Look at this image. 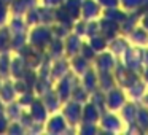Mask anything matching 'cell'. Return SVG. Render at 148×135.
Segmentation results:
<instances>
[{"mask_svg":"<svg viewBox=\"0 0 148 135\" xmlns=\"http://www.w3.org/2000/svg\"><path fill=\"white\" fill-rule=\"evenodd\" d=\"M121 62L127 68L140 73L143 68V59H142V46L129 45V48L121 54Z\"/></svg>","mask_w":148,"mask_h":135,"instance_id":"6da1fadb","label":"cell"},{"mask_svg":"<svg viewBox=\"0 0 148 135\" xmlns=\"http://www.w3.org/2000/svg\"><path fill=\"white\" fill-rule=\"evenodd\" d=\"M113 75H115L116 84H118L119 87H123V89H127L129 86H132V84L140 78V73L127 68L123 62H118V64H116L115 70H113Z\"/></svg>","mask_w":148,"mask_h":135,"instance_id":"7a4b0ae2","label":"cell"},{"mask_svg":"<svg viewBox=\"0 0 148 135\" xmlns=\"http://www.w3.org/2000/svg\"><path fill=\"white\" fill-rule=\"evenodd\" d=\"M105 102H107V108H110L112 111L115 110H121V106L127 102V97H126L123 87H112V89L107 91L105 95Z\"/></svg>","mask_w":148,"mask_h":135,"instance_id":"3957f363","label":"cell"},{"mask_svg":"<svg viewBox=\"0 0 148 135\" xmlns=\"http://www.w3.org/2000/svg\"><path fill=\"white\" fill-rule=\"evenodd\" d=\"M140 19H142V14L138 13V11H127L126 19L119 24V32H121L123 35H129V33L140 24Z\"/></svg>","mask_w":148,"mask_h":135,"instance_id":"277c9868","label":"cell"},{"mask_svg":"<svg viewBox=\"0 0 148 135\" xmlns=\"http://www.w3.org/2000/svg\"><path fill=\"white\" fill-rule=\"evenodd\" d=\"M129 43L131 45H137V46H145L148 45V30L138 24L131 33H129Z\"/></svg>","mask_w":148,"mask_h":135,"instance_id":"5b68a950","label":"cell"},{"mask_svg":"<svg viewBox=\"0 0 148 135\" xmlns=\"http://www.w3.org/2000/svg\"><path fill=\"white\" fill-rule=\"evenodd\" d=\"M127 95L131 97V100H135V102H140L142 97L145 95V92H147V83H145L142 78H138L137 81H135L132 86H129L127 89Z\"/></svg>","mask_w":148,"mask_h":135,"instance_id":"8992f818","label":"cell"},{"mask_svg":"<svg viewBox=\"0 0 148 135\" xmlns=\"http://www.w3.org/2000/svg\"><path fill=\"white\" fill-rule=\"evenodd\" d=\"M135 125L142 132H148V106L145 103L138 102L137 105V115H135Z\"/></svg>","mask_w":148,"mask_h":135,"instance_id":"52a82bcc","label":"cell"},{"mask_svg":"<svg viewBox=\"0 0 148 135\" xmlns=\"http://www.w3.org/2000/svg\"><path fill=\"white\" fill-rule=\"evenodd\" d=\"M100 29H102L103 37L108 38V40L115 38V37H118V33H121L119 32V24L115 22V21H112V19H107V18L102 19V22H100Z\"/></svg>","mask_w":148,"mask_h":135,"instance_id":"ba28073f","label":"cell"},{"mask_svg":"<svg viewBox=\"0 0 148 135\" xmlns=\"http://www.w3.org/2000/svg\"><path fill=\"white\" fill-rule=\"evenodd\" d=\"M102 125L105 130L108 132H118L121 130V119L118 118L116 115H113V113H105V115L102 116Z\"/></svg>","mask_w":148,"mask_h":135,"instance_id":"9c48e42d","label":"cell"},{"mask_svg":"<svg viewBox=\"0 0 148 135\" xmlns=\"http://www.w3.org/2000/svg\"><path fill=\"white\" fill-rule=\"evenodd\" d=\"M137 105L138 102L135 100H131V102H126L124 105L121 106V116L124 119L126 124H132L135 121V115H137Z\"/></svg>","mask_w":148,"mask_h":135,"instance_id":"30bf717a","label":"cell"},{"mask_svg":"<svg viewBox=\"0 0 148 135\" xmlns=\"http://www.w3.org/2000/svg\"><path fill=\"white\" fill-rule=\"evenodd\" d=\"M100 61H99V68L100 72H113L118 64V59L113 52H105V54L100 56Z\"/></svg>","mask_w":148,"mask_h":135,"instance_id":"8fae6325","label":"cell"},{"mask_svg":"<svg viewBox=\"0 0 148 135\" xmlns=\"http://www.w3.org/2000/svg\"><path fill=\"white\" fill-rule=\"evenodd\" d=\"M129 45H131L129 40L123 38V37H115V38L110 40V49H112V52L115 56H121L129 48Z\"/></svg>","mask_w":148,"mask_h":135,"instance_id":"7c38bea8","label":"cell"},{"mask_svg":"<svg viewBox=\"0 0 148 135\" xmlns=\"http://www.w3.org/2000/svg\"><path fill=\"white\" fill-rule=\"evenodd\" d=\"M126 16H127V11H126L124 8H119V7L105 8V18L115 21V22H118V24H121L123 21L126 19Z\"/></svg>","mask_w":148,"mask_h":135,"instance_id":"4fadbf2b","label":"cell"},{"mask_svg":"<svg viewBox=\"0 0 148 135\" xmlns=\"http://www.w3.org/2000/svg\"><path fill=\"white\" fill-rule=\"evenodd\" d=\"M148 3V0H119V7H123L126 11H138Z\"/></svg>","mask_w":148,"mask_h":135,"instance_id":"5bb4252c","label":"cell"},{"mask_svg":"<svg viewBox=\"0 0 148 135\" xmlns=\"http://www.w3.org/2000/svg\"><path fill=\"white\" fill-rule=\"evenodd\" d=\"M102 7L105 8H115V7H119V0H97Z\"/></svg>","mask_w":148,"mask_h":135,"instance_id":"9a60e30c","label":"cell"},{"mask_svg":"<svg viewBox=\"0 0 148 135\" xmlns=\"http://www.w3.org/2000/svg\"><path fill=\"white\" fill-rule=\"evenodd\" d=\"M142 59H143V65L148 64V45L142 46Z\"/></svg>","mask_w":148,"mask_h":135,"instance_id":"2e32d148","label":"cell"},{"mask_svg":"<svg viewBox=\"0 0 148 135\" xmlns=\"http://www.w3.org/2000/svg\"><path fill=\"white\" fill-rule=\"evenodd\" d=\"M140 78L148 84V64L143 65V68H142V72H140Z\"/></svg>","mask_w":148,"mask_h":135,"instance_id":"e0dca14e","label":"cell"},{"mask_svg":"<svg viewBox=\"0 0 148 135\" xmlns=\"http://www.w3.org/2000/svg\"><path fill=\"white\" fill-rule=\"evenodd\" d=\"M140 26L143 27V29H147V30H148V14H143V16H142V19H140Z\"/></svg>","mask_w":148,"mask_h":135,"instance_id":"ac0fdd59","label":"cell"},{"mask_svg":"<svg viewBox=\"0 0 148 135\" xmlns=\"http://www.w3.org/2000/svg\"><path fill=\"white\" fill-rule=\"evenodd\" d=\"M140 102H142V103H145V105L148 106V91H147V92H145V95L142 97V100H140Z\"/></svg>","mask_w":148,"mask_h":135,"instance_id":"d6986e66","label":"cell"},{"mask_svg":"<svg viewBox=\"0 0 148 135\" xmlns=\"http://www.w3.org/2000/svg\"><path fill=\"white\" fill-rule=\"evenodd\" d=\"M140 14H142V16H143V14H148V3H147V5H145V7L140 10Z\"/></svg>","mask_w":148,"mask_h":135,"instance_id":"ffe728a7","label":"cell"}]
</instances>
